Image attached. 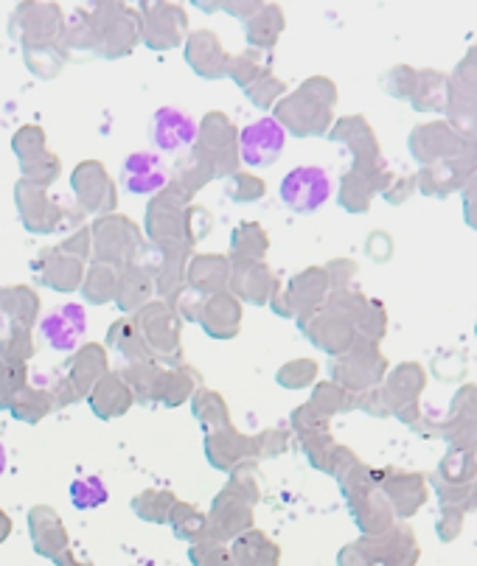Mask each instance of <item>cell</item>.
Here are the masks:
<instances>
[{"mask_svg":"<svg viewBox=\"0 0 477 566\" xmlns=\"http://www.w3.org/2000/svg\"><path fill=\"white\" fill-rule=\"evenodd\" d=\"M477 171V140H466L458 155L444 157L438 164L424 166L422 175L416 177V186L427 197H447V193L460 191L464 182Z\"/></svg>","mask_w":477,"mask_h":566,"instance_id":"cell-1","label":"cell"},{"mask_svg":"<svg viewBox=\"0 0 477 566\" xmlns=\"http://www.w3.org/2000/svg\"><path fill=\"white\" fill-rule=\"evenodd\" d=\"M332 197V177L321 166H301L281 180V202L292 213H314Z\"/></svg>","mask_w":477,"mask_h":566,"instance_id":"cell-2","label":"cell"},{"mask_svg":"<svg viewBox=\"0 0 477 566\" xmlns=\"http://www.w3.org/2000/svg\"><path fill=\"white\" fill-rule=\"evenodd\" d=\"M287 144L284 127L276 118H259L239 135V151H242L245 166L250 169H267L281 157Z\"/></svg>","mask_w":477,"mask_h":566,"instance_id":"cell-3","label":"cell"},{"mask_svg":"<svg viewBox=\"0 0 477 566\" xmlns=\"http://www.w3.org/2000/svg\"><path fill=\"white\" fill-rule=\"evenodd\" d=\"M466 140L469 138H464L453 124H447V120H433V124H424V127L413 129L411 151L418 164L429 166L444 160V157L458 155Z\"/></svg>","mask_w":477,"mask_h":566,"instance_id":"cell-4","label":"cell"},{"mask_svg":"<svg viewBox=\"0 0 477 566\" xmlns=\"http://www.w3.org/2000/svg\"><path fill=\"white\" fill-rule=\"evenodd\" d=\"M118 182L129 193H155L169 182V166L157 151H133L122 164Z\"/></svg>","mask_w":477,"mask_h":566,"instance_id":"cell-5","label":"cell"},{"mask_svg":"<svg viewBox=\"0 0 477 566\" xmlns=\"http://www.w3.org/2000/svg\"><path fill=\"white\" fill-rule=\"evenodd\" d=\"M149 138L157 151H180L197 140V120L177 107H164L152 115Z\"/></svg>","mask_w":477,"mask_h":566,"instance_id":"cell-6","label":"cell"},{"mask_svg":"<svg viewBox=\"0 0 477 566\" xmlns=\"http://www.w3.org/2000/svg\"><path fill=\"white\" fill-rule=\"evenodd\" d=\"M144 36L152 49H172L186 29V12L166 0H144Z\"/></svg>","mask_w":477,"mask_h":566,"instance_id":"cell-7","label":"cell"},{"mask_svg":"<svg viewBox=\"0 0 477 566\" xmlns=\"http://www.w3.org/2000/svg\"><path fill=\"white\" fill-rule=\"evenodd\" d=\"M424 387V370L418 365H402L396 374L391 376V387L385 390L391 410L405 423H416L418 416V392Z\"/></svg>","mask_w":477,"mask_h":566,"instance_id":"cell-8","label":"cell"},{"mask_svg":"<svg viewBox=\"0 0 477 566\" xmlns=\"http://www.w3.org/2000/svg\"><path fill=\"white\" fill-rule=\"evenodd\" d=\"M43 339L56 350H71L76 348V343L85 334V312L79 306H65L56 308V312L45 314L43 317Z\"/></svg>","mask_w":477,"mask_h":566,"instance_id":"cell-9","label":"cell"},{"mask_svg":"<svg viewBox=\"0 0 477 566\" xmlns=\"http://www.w3.org/2000/svg\"><path fill=\"white\" fill-rule=\"evenodd\" d=\"M385 491L391 496L393 513L413 516L427 500V480L422 474H393L385 482Z\"/></svg>","mask_w":477,"mask_h":566,"instance_id":"cell-10","label":"cell"},{"mask_svg":"<svg viewBox=\"0 0 477 566\" xmlns=\"http://www.w3.org/2000/svg\"><path fill=\"white\" fill-rule=\"evenodd\" d=\"M60 9L54 7V3H25V7L18 9V14H14V23L12 29L18 31V34H25V36H51L56 29H60Z\"/></svg>","mask_w":477,"mask_h":566,"instance_id":"cell-11","label":"cell"},{"mask_svg":"<svg viewBox=\"0 0 477 566\" xmlns=\"http://www.w3.org/2000/svg\"><path fill=\"white\" fill-rule=\"evenodd\" d=\"M413 107L422 113H438L447 107V76H438L435 71L416 73V85H413Z\"/></svg>","mask_w":477,"mask_h":566,"instance_id":"cell-12","label":"cell"},{"mask_svg":"<svg viewBox=\"0 0 477 566\" xmlns=\"http://www.w3.org/2000/svg\"><path fill=\"white\" fill-rule=\"evenodd\" d=\"M188 60H191V65L197 71L208 73V76H217L222 71L219 65H225L217 36L211 31H197V34H191V40H188Z\"/></svg>","mask_w":477,"mask_h":566,"instance_id":"cell-13","label":"cell"},{"mask_svg":"<svg viewBox=\"0 0 477 566\" xmlns=\"http://www.w3.org/2000/svg\"><path fill=\"white\" fill-rule=\"evenodd\" d=\"M284 25V14L278 7H261L248 18V36L256 45H270Z\"/></svg>","mask_w":477,"mask_h":566,"instance_id":"cell-14","label":"cell"},{"mask_svg":"<svg viewBox=\"0 0 477 566\" xmlns=\"http://www.w3.org/2000/svg\"><path fill=\"white\" fill-rule=\"evenodd\" d=\"M442 438L449 443V452H477V421H453L442 423Z\"/></svg>","mask_w":477,"mask_h":566,"instance_id":"cell-15","label":"cell"},{"mask_svg":"<svg viewBox=\"0 0 477 566\" xmlns=\"http://www.w3.org/2000/svg\"><path fill=\"white\" fill-rule=\"evenodd\" d=\"M71 500L76 502V507H98L104 500H107V489H104L98 476H91V480H76L71 489Z\"/></svg>","mask_w":477,"mask_h":566,"instance_id":"cell-16","label":"cell"},{"mask_svg":"<svg viewBox=\"0 0 477 566\" xmlns=\"http://www.w3.org/2000/svg\"><path fill=\"white\" fill-rule=\"evenodd\" d=\"M449 418H453V421H477V387H464V390L453 398Z\"/></svg>","mask_w":477,"mask_h":566,"instance_id":"cell-17","label":"cell"},{"mask_svg":"<svg viewBox=\"0 0 477 566\" xmlns=\"http://www.w3.org/2000/svg\"><path fill=\"white\" fill-rule=\"evenodd\" d=\"M464 516H466L464 507L442 505V516H438V536H442L444 542H453V538L460 533V527H464Z\"/></svg>","mask_w":477,"mask_h":566,"instance_id":"cell-18","label":"cell"},{"mask_svg":"<svg viewBox=\"0 0 477 566\" xmlns=\"http://www.w3.org/2000/svg\"><path fill=\"white\" fill-rule=\"evenodd\" d=\"M460 193H464V208H466V224L469 228L477 230V171L469 177V180L464 182V188H460Z\"/></svg>","mask_w":477,"mask_h":566,"instance_id":"cell-19","label":"cell"},{"mask_svg":"<svg viewBox=\"0 0 477 566\" xmlns=\"http://www.w3.org/2000/svg\"><path fill=\"white\" fill-rule=\"evenodd\" d=\"M222 7L236 18H250L261 9V0H222Z\"/></svg>","mask_w":477,"mask_h":566,"instance_id":"cell-20","label":"cell"},{"mask_svg":"<svg viewBox=\"0 0 477 566\" xmlns=\"http://www.w3.org/2000/svg\"><path fill=\"white\" fill-rule=\"evenodd\" d=\"M194 3L200 9H206V12H214V9L222 7V0H194Z\"/></svg>","mask_w":477,"mask_h":566,"instance_id":"cell-21","label":"cell"},{"mask_svg":"<svg viewBox=\"0 0 477 566\" xmlns=\"http://www.w3.org/2000/svg\"><path fill=\"white\" fill-rule=\"evenodd\" d=\"M7 469V452H3V443H0V474Z\"/></svg>","mask_w":477,"mask_h":566,"instance_id":"cell-22","label":"cell"},{"mask_svg":"<svg viewBox=\"0 0 477 566\" xmlns=\"http://www.w3.org/2000/svg\"><path fill=\"white\" fill-rule=\"evenodd\" d=\"M93 3H96V7L102 9V7H110V3H115V0H93Z\"/></svg>","mask_w":477,"mask_h":566,"instance_id":"cell-23","label":"cell"}]
</instances>
